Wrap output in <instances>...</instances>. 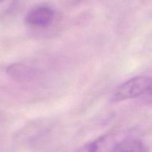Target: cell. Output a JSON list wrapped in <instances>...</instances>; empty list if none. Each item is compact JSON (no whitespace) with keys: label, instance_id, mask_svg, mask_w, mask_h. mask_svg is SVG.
I'll use <instances>...</instances> for the list:
<instances>
[{"label":"cell","instance_id":"6da1fadb","mask_svg":"<svg viewBox=\"0 0 152 152\" xmlns=\"http://www.w3.org/2000/svg\"><path fill=\"white\" fill-rule=\"evenodd\" d=\"M151 93V79L148 77H136L123 83L114 92L111 100L118 102Z\"/></svg>","mask_w":152,"mask_h":152},{"label":"cell","instance_id":"7a4b0ae2","mask_svg":"<svg viewBox=\"0 0 152 152\" xmlns=\"http://www.w3.org/2000/svg\"><path fill=\"white\" fill-rule=\"evenodd\" d=\"M54 19V11L51 7L40 5L34 7L25 16V23L33 28H46Z\"/></svg>","mask_w":152,"mask_h":152},{"label":"cell","instance_id":"3957f363","mask_svg":"<svg viewBox=\"0 0 152 152\" xmlns=\"http://www.w3.org/2000/svg\"><path fill=\"white\" fill-rule=\"evenodd\" d=\"M6 72L9 77L18 81L28 80L34 75V71L29 66L24 64L16 63L13 64L7 68Z\"/></svg>","mask_w":152,"mask_h":152},{"label":"cell","instance_id":"277c9868","mask_svg":"<svg viewBox=\"0 0 152 152\" xmlns=\"http://www.w3.org/2000/svg\"><path fill=\"white\" fill-rule=\"evenodd\" d=\"M114 151H145L146 147L138 140L128 139L122 140L114 146Z\"/></svg>","mask_w":152,"mask_h":152},{"label":"cell","instance_id":"5b68a950","mask_svg":"<svg viewBox=\"0 0 152 152\" xmlns=\"http://www.w3.org/2000/svg\"><path fill=\"white\" fill-rule=\"evenodd\" d=\"M3 1H4V0H0V3H1V2H2Z\"/></svg>","mask_w":152,"mask_h":152}]
</instances>
